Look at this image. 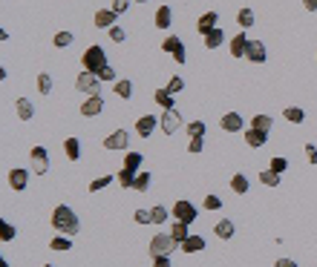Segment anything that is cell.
Instances as JSON below:
<instances>
[{
	"label": "cell",
	"mask_w": 317,
	"mask_h": 267,
	"mask_svg": "<svg viewBox=\"0 0 317 267\" xmlns=\"http://www.w3.org/2000/svg\"><path fill=\"white\" fill-rule=\"evenodd\" d=\"M52 227L58 233H64V236H75V233L81 230V221H78V216L72 213V207L58 204V207L52 210Z\"/></svg>",
	"instance_id": "6da1fadb"
},
{
	"label": "cell",
	"mask_w": 317,
	"mask_h": 267,
	"mask_svg": "<svg viewBox=\"0 0 317 267\" xmlns=\"http://www.w3.org/2000/svg\"><path fill=\"white\" fill-rule=\"evenodd\" d=\"M176 238L170 236V233H156L153 238H150V259L153 256H170V253L176 250Z\"/></svg>",
	"instance_id": "7a4b0ae2"
},
{
	"label": "cell",
	"mask_w": 317,
	"mask_h": 267,
	"mask_svg": "<svg viewBox=\"0 0 317 267\" xmlns=\"http://www.w3.org/2000/svg\"><path fill=\"white\" fill-rule=\"evenodd\" d=\"M81 64H84V69H87V72H98V69H101V66L107 64V55H104V46H98V44L87 46V52H84Z\"/></svg>",
	"instance_id": "3957f363"
},
{
	"label": "cell",
	"mask_w": 317,
	"mask_h": 267,
	"mask_svg": "<svg viewBox=\"0 0 317 267\" xmlns=\"http://www.w3.org/2000/svg\"><path fill=\"white\" fill-rule=\"evenodd\" d=\"M75 89H78V92H87V95H98V89H101V78H98L96 72H81L78 80H75Z\"/></svg>",
	"instance_id": "277c9868"
},
{
	"label": "cell",
	"mask_w": 317,
	"mask_h": 267,
	"mask_svg": "<svg viewBox=\"0 0 317 267\" xmlns=\"http://www.w3.org/2000/svg\"><path fill=\"white\" fill-rule=\"evenodd\" d=\"M173 218H176V221H184V224L196 221V207H193L191 201H176L173 204Z\"/></svg>",
	"instance_id": "5b68a950"
},
{
	"label": "cell",
	"mask_w": 317,
	"mask_h": 267,
	"mask_svg": "<svg viewBox=\"0 0 317 267\" xmlns=\"http://www.w3.org/2000/svg\"><path fill=\"white\" fill-rule=\"evenodd\" d=\"M130 144V132L127 130H116L113 135L104 138V150H127Z\"/></svg>",
	"instance_id": "8992f818"
},
{
	"label": "cell",
	"mask_w": 317,
	"mask_h": 267,
	"mask_svg": "<svg viewBox=\"0 0 317 267\" xmlns=\"http://www.w3.org/2000/svg\"><path fill=\"white\" fill-rule=\"evenodd\" d=\"M162 132L164 135H173V132L179 130V127H182V115H179L176 109H164V115H162Z\"/></svg>",
	"instance_id": "52a82bcc"
},
{
	"label": "cell",
	"mask_w": 317,
	"mask_h": 267,
	"mask_svg": "<svg viewBox=\"0 0 317 267\" xmlns=\"http://www.w3.org/2000/svg\"><path fill=\"white\" fill-rule=\"evenodd\" d=\"M162 49H164V52H170V55H173V58H176V64H184V60H188V55H184V46H182V40H179L176 35L164 37Z\"/></svg>",
	"instance_id": "ba28073f"
},
{
	"label": "cell",
	"mask_w": 317,
	"mask_h": 267,
	"mask_svg": "<svg viewBox=\"0 0 317 267\" xmlns=\"http://www.w3.org/2000/svg\"><path fill=\"white\" fill-rule=\"evenodd\" d=\"M104 112V98L101 95H89L87 101L81 104V115L84 118H96V115H101Z\"/></svg>",
	"instance_id": "9c48e42d"
},
{
	"label": "cell",
	"mask_w": 317,
	"mask_h": 267,
	"mask_svg": "<svg viewBox=\"0 0 317 267\" xmlns=\"http://www.w3.org/2000/svg\"><path fill=\"white\" fill-rule=\"evenodd\" d=\"M46 158H49V152H46L44 147H32V161H35V175H46V170H49V164H46Z\"/></svg>",
	"instance_id": "30bf717a"
},
{
	"label": "cell",
	"mask_w": 317,
	"mask_h": 267,
	"mask_svg": "<svg viewBox=\"0 0 317 267\" xmlns=\"http://www.w3.org/2000/svg\"><path fill=\"white\" fill-rule=\"evenodd\" d=\"M248 60H254V64H266L268 52H266V44L263 40H251L248 44V55H245Z\"/></svg>",
	"instance_id": "8fae6325"
},
{
	"label": "cell",
	"mask_w": 317,
	"mask_h": 267,
	"mask_svg": "<svg viewBox=\"0 0 317 267\" xmlns=\"http://www.w3.org/2000/svg\"><path fill=\"white\" fill-rule=\"evenodd\" d=\"M216 23H219V15H216V12H205V15L196 20V32H199V35H208L211 29H216Z\"/></svg>",
	"instance_id": "7c38bea8"
},
{
	"label": "cell",
	"mask_w": 317,
	"mask_h": 267,
	"mask_svg": "<svg viewBox=\"0 0 317 267\" xmlns=\"http://www.w3.org/2000/svg\"><path fill=\"white\" fill-rule=\"evenodd\" d=\"M9 184H12V190H26V184H29V170H12L9 173Z\"/></svg>",
	"instance_id": "4fadbf2b"
},
{
	"label": "cell",
	"mask_w": 317,
	"mask_h": 267,
	"mask_svg": "<svg viewBox=\"0 0 317 267\" xmlns=\"http://www.w3.org/2000/svg\"><path fill=\"white\" fill-rule=\"evenodd\" d=\"M116 12L113 9H98L96 12V26L98 29H110V26H116Z\"/></svg>",
	"instance_id": "5bb4252c"
},
{
	"label": "cell",
	"mask_w": 317,
	"mask_h": 267,
	"mask_svg": "<svg viewBox=\"0 0 317 267\" xmlns=\"http://www.w3.org/2000/svg\"><path fill=\"white\" fill-rule=\"evenodd\" d=\"M156 130V118L153 115H141L139 121H136V132H139L141 138H150Z\"/></svg>",
	"instance_id": "9a60e30c"
},
{
	"label": "cell",
	"mask_w": 317,
	"mask_h": 267,
	"mask_svg": "<svg viewBox=\"0 0 317 267\" xmlns=\"http://www.w3.org/2000/svg\"><path fill=\"white\" fill-rule=\"evenodd\" d=\"M222 130L225 132H239L243 130V115H236V112H228V115H222Z\"/></svg>",
	"instance_id": "2e32d148"
},
{
	"label": "cell",
	"mask_w": 317,
	"mask_h": 267,
	"mask_svg": "<svg viewBox=\"0 0 317 267\" xmlns=\"http://www.w3.org/2000/svg\"><path fill=\"white\" fill-rule=\"evenodd\" d=\"M266 141H268V132L254 130V127H248V130H245V144H248V147H263Z\"/></svg>",
	"instance_id": "e0dca14e"
},
{
	"label": "cell",
	"mask_w": 317,
	"mask_h": 267,
	"mask_svg": "<svg viewBox=\"0 0 317 267\" xmlns=\"http://www.w3.org/2000/svg\"><path fill=\"white\" fill-rule=\"evenodd\" d=\"M15 109H17V118H21V121H32V115H35V107H32L29 98H17Z\"/></svg>",
	"instance_id": "ac0fdd59"
},
{
	"label": "cell",
	"mask_w": 317,
	"mask_h": 267,
	"mask_svg": "<svg viewBox=\"0 0 317 267\" xmlns=\"http://www.w3.org/2000/svg\"><path fill=\"white\" fill-rule=\"evenodd\" d=\"M248 44H251V40L243 35V32H239V35L231 40V55H234V58H243V55H248Z\"/></svg>",
	"instance_id": "d6986e66"
},
{
	"label": "cell",
	"mask_w": 317,
	"mask_h": 267,
	"mask_svg": "<svg viewBox=\"0 0 317 267\" xmlns=\"http://www.w3.org/2000/svg\"><path fill=\"white\" fill-rule=\"evenodd\" d=\"M170 23H173V9H170V6H159V9H156V26H159V29H167Z\"/></svg>",
	"instance_id": "ffe728a7"
},
{
	"label": "cell",
	"mask_w": 317,
	"mask_h": 267,
	"mask_svg": "<svg viewBox=\"0 0 317 267\" xmlns=\"http://www.w3.org/2000/svg\"><path fill=\"white\" fill-rule=\"evenodd\" d=\"M64 152H67L69 161H81V141L78 138H67L64 141Z\"/></svg>",
	"instance_id": "44dd1931"
},
{
	"label": "cell",
	"mask_w": 317,
	"mask_h": 267,
	"mask_svg": "<svg viewBox=\"0 0 317 267\" xmlns=\"http://www.w3.org/2000/svg\"><path fill=\"white\" fill-rule=\"evenodd\" d=\"M182 250L184 253H202V250H205V238H202V236H188L182 241Z\"/></svg>",
	"instance_id": "7402d4cb"
},
{
	"label": "cell",
	"mask_w": 317,
	"mask_h": 267,
	"mask_svg": "<svg viewBox=\"0 0 317 267\" xmlns=\"http://www.w3.org/2000/svg\"><path fill=\"white\" fill-rule=\"evenodd\" d=\"M234 230H236V227H234V221H231V218H222V221L214 227V233L219 238H234Z\"/></svg>",
	"instance_id": "603a6c76"
},
{
	"label": "cell",
	"mask_w": 317,
	"mask_h": 267,
	"mask_svg": "<svg viewBox=\"0 0 317 267\" xmlns=\"http://www.w3.org/2000/svg\"><path fill=\"white\" fill-rule=\"evenodd\" d=\"M222 40H225V32L219 29V26H216V29H211L205 35V46L208 49H216V46H222Z\"/></svg>",
	"instance_id": "cb8c5ba5"
},
{
	"label": "cell",
	"mask_w": 317,
	"mask_h": 267,
	"mask_svg": "<svg viewBox=\"0 0 317 267\" xmlns=\"http://www.w3.org/2000/svg\"><path fill=\"white\" fill-rule=\"evenodd\" d=\"M156 104L162 109H176L173 107V92H167V89H156Z\"/></svg>",
	"instance_id": "d4e9b609"
},
{
	"label": "cell",
	"mask_w": 317,
	"mask_h": 267,
	"mask_svg": "<svg viewBox=\"0 0 317 267\" xmlns=\"http://www.w3.org/2000/svg\"><path fill=\"white\" fill-rule=\"evenodd\" d=\"M251 127H254V130H263V132H271V127H274V118H271V115H254V121H251Z\"/></svg>",
	"instance_id": "484cf974"
},
{
	"label": "cell",
	"mask_w": 317,
	"mask_h": 267,
	"mask_svg": "<svg viewBox=\"0 0 317 267\" xmlns=\"http://www.w3.org/2000/svg\"><path fill=\"white\" fill-rule=\"evenodd\" d=\"M49 247H52V250H72V238L64 236V233H58V236L49 241Z\"/></svg>",
	"instance_id": "4316f807"
},
{
	"label": "cell",
	"mask_w": 317,
	"mask_h": 267,
	"mask_svg": "<svg viewBox=\"0 0 317 267\" xmlns=\"http://www.w3.org/2000/svg\"><path fill=\"white\" fill-rule=\"evenodd\" d=\"M236 23H239V29H251L254 26V12L251 9H239L236 12Z\"/></svg>",
	"instance_id": "83f0119b"
},
{
	"label": "cell",
	"mask_w": 317,
	"mask_h": 267,
	"mask_svg": "<svg viewBox=\"0 0 317 267\" xmlns=\"http://www.w3.org/2000/svg\"><path fill=\"white\" fill-rule=\"evenodd\" d=\"M248 187H251V184H248V178H245L243 173H236L234 178H231V190H234V193L243 195V193H248Z\"/></svg>",
	"instance_id": "f1b7e54d"
},
{
	"label": "cell",
	"mask_w": 317,
	"mask_h": 267,
	"mask_svg": "<svg viewBox=\"0 0 317 267\" xmlns=\"http://www.w3.org/2000/svg\"><path fill=\"white\" fill-rule=\"evenodd\" d=\"M170 236H173L179 244H182L184 238L191 236V233H188V224H184V221H173V227H170Z\"/></svg>",
	"instance_id": "f546056e"
},
{
	"label": "cell",
	"mask_w": 317,
	"mask_h": 267,
	"mask_svg": "<svg viewBox=\"0 0 317 267\" xmlns=\"http://www.w3.org/2000/svg\"><path fill=\"white\" fill-rule=\"evenodd\" d=\"M150 184H153V175H150V173H139V175H136L133 190H139V193H147V190H150Z\"/></svg>",
	"instance_id": "4dcf8cb0"
},
{
	"label": "cell",
	"mask_w": 317,
	"mask_h": 267,
	"mask_svg": "<svg viewBox=\"0 0 317 267\" xmlns=\"http://www.w3.org/2000/svg\"><path fill=\"white\" fill-rule=\"evenodd\" d=\"M259 181H263L266 187H277V184H280V173H274L271 167H268V170H263V173H259Z\"/></svg>",
	"instance_id": "1f68e13d"
},
{
	"label": "cell",
	"mask_w": 317,
	"mask_h": 267,
	"mask_svg": "<svg viewBox=\"0 0 317 267\" xmlns=\"http://www.w3.org/2000/svg\"><path fill=\"white\" fill-rule=\"evenodd\" d=\"M286 121H291V124H303V118H306V112H303L300 107H286Z\"/></svg>",
	"instance_id": "d6a6232c"
},
{
	"label": "cell",
	"mask_w": 317,
	"mask_h": 267,
	"mask_svg": "<svg viewBox=\"0 0 317 267\" xmlns=\"http://www.w3.org/2000/svg\"><path fill=\"white\" fill-rule=\"evenodd\" d=\"M141 161H144V158H141V152H127V158H124V170H133V173H136V170L141 167Z\"/></svg>",
	"instance_id": "836d02e7"
},
{
	"label": "cell",
	"mask_w": 317,
	"mask_h": 267,
	"mask_svg": "<svg viewBox=\"0 0 317 267\" xmlns=\"http://www.w3.org/2000/svg\"><path fill=\"white\" fill-rule=\"evenodd\" d=\"M116 95L127 101V98L133 95V84H130V80H116Z\"/></svg>",
	"instance_id": "e575fe53"
},
{
	"label": "cell",
	"mask_w": 317,
	"mask_h": 267,
	"mask_svg": "<svg viewBox=\"0 0 317 267\" xmlns=\"http://www.w3.org/2000/svg\"><path fill=\"white\" fill-rule=\"evenodd\" d=\"M116 178H118V184H121V187H133V184H136V173H133V170H121V173H118L116 175Z\"/></svg>",
	"instance_id": "d590c367"
},
{
	"label": "cell",
	"mask_w": 317,
	"mask_h": 267,
	"mask_svg": "<svg viewBox=\"0 0 317 267\" xmlns=\"http://www.w3.org/2000/svg\"><path fill=\"white\" fill-rule=\"evenodd\" d=\"M150 218H153V224H164V221H167V207L156 204V207L150 210Z\"/></svg>",
	"instance_id": "8d00e7d4"
},
{
	"label": "cell",
	"mask_w": 317,
	"mask_h": 267,
	"mask_svg": "<svg viewBox=\"0 0 317 267\" xmlns=\"http://www.w3.org/2000/svg\"><path fill=\"white\" fill-rule=\"evenodd\" d=\"M38 92H41V95H49L52 92V78L46 72L38 75Z\"/></svg>",
	"instance_id": "74e56055"
},
{
	"label": "cell",
	"mask_w": 317,
	"mask_h": 267,
	"mask_svg": "<svg viewBox=\"0 0 317 267\" xmlns=\"http://www.w3.org/2000/svg\"><path fill=\"white\" fill-rule=\"evenodd\" d=\"M72 32H58V35H55V46H58V49H67V46H72Z\"/></svg>",
	"instance_id": "f35d334b"
},
{
	"label": "cell",
	"mask_w": 317,
	"mask_h": 267,
	"mask_svg": "<svg viewBox=\"0 0 317 267\" xmlns=\"http://www.w3.org/2000/svg\"><path fill=\"white\" fill-rule=\"evenodd\" d=\"M15 236H17V230L12 227V224H9V221H0V238H3V241H12Z\"/></svg>",
	"instance_id": "ab89813d"
},
{
	"label": "cell",
	"mask_w": 317,
	"mask_h": 267,
	"mask_svg": "<svg viewBox=\"0 0 317 267\" xmlns=\"http://www.w3.org/2000/svg\"><path fill=\"white\" fill-rule=\"evenodd\" d=\"M188 135H191V138H202V135H205V124H202V121H191V124H188Z\"/></svg>",
	"instance_id": "60d3db41"
},
{
	"label": "cell",
	"mask_w": 317,
	"mask_h": 267,
	"mask_svg": "<svg viewBox=\"0 0 317 267\" xmlns=\"http://www.w3.org/2000/svg\"><path fill=\"white\" fill-rule=\"evenodd\" d=\"M107 184H113V175H101V178H96L92 184H89V193H98V190H104Z\"/></svg>",
	"instance_id": "b9f144b4"
},
{
	"label": "cell",
	"mask_w": 317,
	"mask_h": 267,
	"mask_svg": "<svg viewBox=\"0 0 317 267\" xmlns=\"http://www.w3.org/2000/svg\"><path fill=\"white\" fill-rule=\"evenodd\" d=\"M164 89H167V92H173V95H176V92H182V89H184V80L179 78V75H173V78L167 80V87H164Z\"/></svg>",
	"instance_id": "7bdbcfd3"
},
{
	"label": "cell",
	"mask_w": 317,
	"mask_h": 267,
	"mask_svg": "<svg viewBox=\"0 0 317 267\" xmlns=\"http://www.w3.org/2000/svg\"><path fill=\"white\" fill-rule=\"evenodd\" d=\"M96 75H98V78H101V80H116V69H113L110 64H104L101 69H98V72H96Z\"/></svg>",
	"instance_id": "ee69618b"
},
{
	"label": "cell",
	"mask_w": 317,
	"mask_h": 267,
	"mask_svg": "<svg viewBox=\"0 0 317 267\" xmlns=\"http://www.w3.org/2000/svg\"><path fill=\"white\" fill-rule=\"evenodd\" d=\"M271 170H274V173H280V175H283V173L288 170V161L277 155V158H271Z\"/></svg>",
	"instance_id": "f6af8a7d"
},
{
	"label": "cell",
	"mask_w": 317,
	"mask_h": 267,
	"mask_svg": "<svg viewBox=\"0 0 317 267\" xmlns=\"http://www.w3.org/2000/svg\"><path fill=\"white\" fill-rule=\"evenodd\" d=\"M110 37L116 40V44H124V40H127V35H124L121 26H110Z\"/></svg>",
	"instance_id": "bcb514c9"
},
{
	"label": "cell",
	"mask_w": 317,
	"mask_h": 267,
	"mask_svg": "<svg viewBox=\"0 0 317 267\" xmlns=\"http://www.w3.org/2000/svg\"><path fill=\"white\" fill-rule=\"evenodd\" d=\"M202 207H205V210H219L222 207V198H219V195H208Z\"/></svg>",
	"instance_id": "7dc6e473"
},
{
	"label": "cell",
	"mask_w": 317,
	"mask_h": 267,
	"mask_svg": "<svg viewBox=\"0 0 317 267\" xmlns=\"http://www.w3.org/2000/svg\"><path fill=\"white\" fill-rule=\"evenodd\" d=\"M136 221L139 224H153V218H150V210H136Z\"/></svg>",
	"instance_id": "c3c4849f"
},
{
	"label": "cell",
	"mask_w": 317,
	"mask_h": 267,
	"mask_svg": "<svg viewBox=\"0 0 317 267\" xmlns=\"http://www.w3.org/2000/svg\"><path fill=\"white\" fill-rule=\"evenodd\" d=\"M153 267H173L170 256H153Z\"/></svg>",
	"instance_id": "681fc988"
},
{
	"label": "cell",
	"mask_w": 317,
	"mask_h": 267,
	"mask_svg": "<svg viewBox=\"0 0 317 267\" xmlns=\"http://www.w3.org/2000/svg\"><path fill=\"white\" fill-rule=\"evenodd\" d=\"M202 138H191V144H188V152H193V155H196V152H202Z\"/></svg>",
	"instance_id": "f907efd6"
},
{
	"label": "cell",
	"mask_w": 317,
	"mask_h": 267,
	"mask_svg": "<svg viewBox=\"0 0 317 267\" xmlns=\"http://www.w3.org/2000/svg\"><path fill=\"white\" fill-rule=\"evenodd\" d=\"M127 6H130V0H116V3H113V12L121 15V12H127Z\"/></svg>",
	"instance_id": "816d5d0a"
},
{
	"label": "cell",
	"mask_w": 317,
	"mask_h": 267,
	"mask_svg": "<svg viewBox=\"0 0 317 267\" xmlns=\"http://www.w3.org/2000/svg\"><path fill=\"white\" fill-rule=\"evenodd\" d=\"M306 158H309V164H317V147L306 144Z\"/></svg>",
	"instance_id": "f5cc1de1"
},
{
	"label": "cell",
	"mask_w": 317,
	"mask_h": 267,
	"mask_svg": "<svg viewBox=\"0 0 317 267\" xmlns=\"http://www.w3.org/2000/svg\"><path fill=\"white\" fill-rule=\"evenodd\" d=\"M274 267H297V264L291 259H277V264H274Z\"/></svg>",
	"instance_id": "db71d44e"
},
{
	"label": "cell",
	"mask_w": 317,
	"mask_h": 267,
	"mask_svg": "<svg viewBox=\"0 0 317 267\" xmlns=\"http://www.w3.org/2000/svg\"><path fill=\"white\" fill-rule=\"evenodd\" d=\"M303 6L309 9V12H314V9H317V0H303Z\"/></svg>",
	"instance_id": "11a10c76"
},
{
	"label": "cell",
	"mask_w": 317,
	"mask_h": 267,
	"mask_svg": "<svg viewBox=\"0 0 317 267\" xmlns=\"http://www.w3.org/2000/svg\"><path fill=\"white\" fill-rule=\"evenodd\" d=\"M136 3H147V0H136Z\"/></svg>",
	"instance_id": "9f6ffc18"
},
{
	"label": "cell",
	"mask_w": 317,
	"mask_h": 267,
	"mask_svg": "<svg viewBox=\"0 0 317 267\" xmlns=\"http://www.w3.org/2000/svg\"><path fill=\"white\" fill-rule=\"evenodd\" d=\"M44 267H55V264H44Z\"/></svg>",
	"instance_id": "6f0895ef"
}]
</instances>
